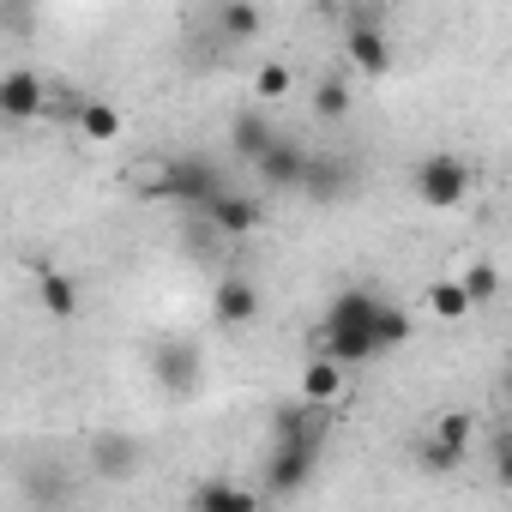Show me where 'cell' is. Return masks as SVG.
Instances as JSON below:
<instances>
[{
    "label": "cell",
    "instance_id": "9c48e42d",
    "mask_svg": "<svg viewBox=\"0 0 512 512\" xmlns=\"http://www.w3.org/2000/svg\"><path fill=\"white\" fill-rule=\"evenodd\" d=\"M205 217H211L217 235H253V229L266 223V205L253 199V193H241V187H223V193L205 205Z\"/></svg>",
    "mask_w": 512,
    "mask_h": 512
},
{
    "label": "cell",
    "instance_id": "ffe728a7",
    "mask_svg": "<svg viewBox=\"0 0 512 512\" xmlns=\"http://www.w3.org/2000/svg\"><path fill=\"white\" fill-rule=\"evenodd\" d=\"M458 284H464L470 308H482V302H494V296H500V266H494V260H470Z\"/></svg>",
    "mask_w": 512,
    "mask_h": 512
},
{
    "label": "cell",
    "instance_id": "4fadbf2b",
    "mask_svg": "<svg viewBox=\"0 0 512 512\" xmlns=\"http://www.w3.org/2000/svg\"><path fill=\"white\" fill-rule=\"evenodd\" d=\"M344 55H350V67H356V73H368V79H386V73H392L386 31H374V25H350V37H344Z\"/></svg>",
    "mask_w": 512,
    "mask_h": 512
},
{
    "label": "cell",
    "instance_id": "5bb4252c",
    "mask_svg": "<svg viewBox=\"0 0 512 512\" xmlns=\"http://www.w3.org/2000/svg\"><path fill=\"white\" fill-rule=\"evenodd\" d=\"M296 193H308V199L332 205L338 193H350V163H344V157H308V169H302V187H296Z\"/></svg>",
    "mask_w": 512,
    "mask_h": 512
},
{
    "label": "cell",
    "instance_id": "d6986e66",
    "mask_svg": "<svg viewBox=\"0 0 512 512\" xmlns=\"http://www.w3.org/2000/svg\"><path fill=\"white\" fill-rule=\"evenodd\" d=\"M344 374H350V368L314 356V362L302 368V398H308V404H338V398H344Z\"/></svg>",
    "mask_w": 512,
    "mask_h": 512
},
{
    "label": "cell",
    "instance_id": "ac0fdd59",
    "mask_svg": "<svg viewBox=\"0 0 512 512\" xmlns=\"http://www.w3.org/2000/svg\"><path fill=\"white\" fill-rule=\"evenodd\" d=\"M272 139H278V127H272L260 109H241V115H235V127H229V145H235V157H247V163L260 157Z\"/></svg>",
    "mask_w": 512,
    "mask_h": 512
},
{
    "label": "cell",
    "instance_id": "cb8c5ba5",
    "mask_svg": "<svg viewBox=\"0 0 512 512\" xmlns=\"http://www.w3.org/2000/svg\"><path fill=\"white\" fill-rule=\"evenodd\" d=\"M374 332H380V344H386V350H398V344H410L416 320H410L398 302H386V308H380V320H374Z\"/></svg>",
    "mask_w": 512,
    "mask_h": 512
},
{
    "label": "cell",
    "instance_id": "2e32d148",
    "mask_svg": "<svg viewBox=\"0 0 512 512\" xmlns=\"http://www.w3.org/2000/svg\"><path fill=\"white\" fill-rule=\"evenodd\" d=\"M187 506H193V512H247V506H253V494H247V488H235L229 476H211V482H199V488L187 494Z\"/></svg>",
    "mask_w": 512,
    "mask_h": 512
},
{
    "label": "cell",
    "instance_id": "7402d4cb",
    "mask_svg": "<svg viewBox=\"0 0 512 512\" xmlns=\"http://www.w3.org/2000/svg\"><path fill=\"white\" fill-rule=\"evenodd\" d=\"M416 464H422V470H428V476H452V470H458V464H464V452H458V446H446V440H434V434H428V440H416Z\"/></svg>",
    "mask_w": 512,
    "mask_h": 512
},
{
    "label": "cell",
    "instance_id": "277c9868",
    "mask_svg": "<svg viewBox=\"0 0 512 512\" xmlns=\"http://www.w3.org/2000/svg\"><path fill=\"white\" fill-rule=\"evenodd\" d=\"M380 308H386V296L380 290H338L332 302H326V314H320V332H374V320H380ZM380 338V332H374Z\"/></svg>",
    "mask_w": 512,
    "mask_h": 512
},
{
    "label": "cell",
    "instance_id": "9a60e30c",
    "mask_svg": "<svg viewBox=\"0 0 512 512\" xmlns=\"http://www.w3.org/2000/svg\"><path fill=\"white\" fill-rule=\"evenodd\" d=\"M73 127L91 139V145H109V139H121V109L115 103H97V97H85V103H73Z\"/></svg>",
    "mask_w": 512,
    "mask_h": 512
},
{
    "label": "cell",
    "instance_id": "6da1fadb",
    "mask_svg": "<svg viewBox=\"0 0 512 512\" xmlns=\"http://www.w3.org/2000/svg\"><path fill=\"white\" fill-rule=\"evenodd\" d=\"M223 187H229L223 169H217L211 157H199V151L169 157V163L157 169V181H151V193H163V199H175V205H199V211H205Z\"/></svg>",
    "mask_w": 512,
    "mask_h": 512
},
{
    "label": "cell",
    "instance_id": "d4e9b609",
    "mask_svg": "<svg viewBox=\"0 0 512 512\" xmlns=\"http://www.w3.org/2000/svg\"><path fill=\"white\" fill-rule=\"evenodd\" d=\"M470 434H476V422H470L464 410H440V416H434V440H446V446L470 452Z\"/></svg>",
    "mask_w": 512,
    "mask_h": 512
},
{
    "label": "cell",
    "instance_id": "30bf717a",
    "mask_svg": "<svg viewBox=\"0 0 512 512\" xmlns=\"http://www.w3.org/2000/svg\"><path fill=\"white\" fill-rule=\"evenodd\" d=\"M253 169H260V181H266V187L296 193V187H302V169H308V151H302L296 139H284V133H278L260 157H253Z\"/></svg>",
    "mask_w": 512,
    "mask_h": 512
},
{
    "label": "cell",
    "instance_id": "484cf974",
    "mask_svg": "<svg viewBox=\"0 0 512 512\" xmlns=\"http://www.w3.org/2000/svg\"><path fill=\"white\" fill-rule=\"evenodd\" d=\"M253 85H260V97H266V103H278V97H290L296 73H290L284 61H266V67H260V79H253Z\"/></svg>",
    "mask_w": 512,
    "mask_h": 512
},
{
    "label": "cell",
    "instance_id": "603a6c76",
    "mask_svg": "<svg viewBox=\"0 0 512 512\" xmlns=\"http://www.w3.org/2000/svg\"><path fill=\"white\" fill-rule=\"evenodd\" d=\"M314 115H320V121H344V115H350V85H344V79H320Z\"/></svg>",
    "mask_w": 512,
    "mask_h": 512
},
{
    "label": "cell",
    "instance_id": "8fae6325",
    "mask_svg": "<svg viewBox=\"0 0 512 512\" xmlns=\"http://www.w3.org/2000/svg\"><path fill=\"white\" fill-rule=\"evenodd\" d=\"M211 314H217V326L247 332L253 320H260V290H253L247 278H223V284L211 290Z\"/></svg>",
    "mask_w": 512,
    "mask_h": 512
},
{
    "label": "cell",
    "instance_id": "ba28073f",
    "mask_svg": "<svg viewBox=\"0 0 512 512\" xmlns=\"http://www.w3.org/2000/svg\"><path fill=\"white\" fill-rule=\"evenodd\" d=\"M43 109H49V91L31 67L0 73V121H37Z\"/></svg>",
    "mask_w": 512,
    "mask_h": 512
},
{
    "label": "cell",
    "instance_id": "5b68a950",
    "mask_svg": "<svg viewBox=\"0 0 512 512\" xmlns=\"http://www.w3.org/2000/svg\"><path fill=\"white\" fill-rule=\"evenodd\" d=\"M272 440H314V446H326L332 440V404H308V398L278 404L272 410Z\"/></svg>",
    "mask_w": 512,
    "mask_h": 512
},
{
    "label": "cell",
    "instance_id": "52a82bcc",
    "mask_svg": "<svg viewBox=\"0 0 512 512\" xmlns=\"http://www.w3.org/2000/svg\"><path fill=\"white\" fill-rule=\"evenodd\" d=\"M31 284H37V302H43V314H49V320H61V326H73V320H79V278H73V272H61V266L37 260V266H31Z\"/></svg>",
    "mask_w": 512,
    "mask_h": 512
},
{
    "label": "cell",
    "instance_id": "3957f363",
    "mask_svg": "<svg viewBox=\"0 0 512 512\" xmlns=\"http://www.w3.org/2000/svg\"><path fill=\"white\" fill-rule=\"evenodd\" d=\"M320 452L326 446H314V440H272V452H266V494H302L314 476H320Z\"/></svg>",
    "mask_w": 512,
    "mask_h": 512
},
{
    "label": "cell",
    "instance_id": "8992f818",
    "mask_svg": "<svg viewBox=\"0 0 512 512\" xmlns=\"http://www.w3.org/2000/svg\"><path fill=\"white\" fill-rule=\"evenodd\" d=\"M139 458H145V446H139L133 434H115V428L97 434L91 452H85V464H91L103 482H133V476H139Z\"/></svg>",
    "mask_w": 512,
    "mask_h": 512
},
{
    "label": "cell",
    "instance_id": "e0dca14e",
    "mask_svg": "<svg viewBox=\"0 0 512 512\" xmlns=\"http://www.w3.org/2000/svg\"><path fill=\"white\" fill-rule=\"evenodd\" d=\"M260 31H266V19H260L253 0H223V7H217V37L223 43H253Z\"/></svg>",
    "mask_w": 512,
    "mask_h": 512
},
{
    "label": "cell",
    "instance_id": "7a4b0ae2",
    "mask_svg": "<svg viewBox=\"0 0 512 512\" xmlns=\"http://www.w3.org/2000/svg\"><path fill=\"white\" fill-rule=\"evenodd\" d=\"M470 163L464 157H452V151H434V157H422L416 169H410V187H416V199L428 205V211H452V205H464L470 199Z\"/></svg>",
    "mask_w": 512,
    "mask_h": 512
},
{
    "label": "cell",
    "instance_id": "44dd1931",
    "mask_svg": "<svg viewBox=\"0 0 512 512\" xmlns=\"http://www.w3.org/2000/svg\"><path fill=\"white\" fill-rule=\"evenodd\" d=\"M428 314H434V320H464V314H470V296H464V284H458V278H440V284H428Z\"/></svg>",
    "mask_w": 512,
    "mask_h": 512
},
{
    "label": "cell",
    "instance_id": "7c38bea8",
    "mask_svg": "<svg viewBox=\"0 0 512 512\" xmlns=\"http://www.w3.org/2000/svg\"><path fill=\"white\" fill-rule=\"evenodd\" d=\"M151 362H157L151 374H157V386H163V392L187 398V392L199 386V350H193V344H157V356H151Z\"/></svg>",
    "mask_w": 512,
    "mask_h": 512
}]
</instances>
